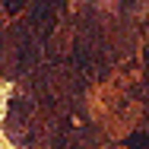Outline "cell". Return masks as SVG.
<instances>
[{
	"mask_svg": "<svg viewBox=\"0 0 149 149\" xmlns=\"http://www.w3.org/2000/svg\"><path fill=\"white\" fill-rule=\"evenodd\" d=\"M130 149H146V136H130Z\"/></svg>",
	"mask_w": 149,
	"mask_h": 149,
	"instance_id": "6da1fadb",
	"label": "cell"
}]
</instances>
